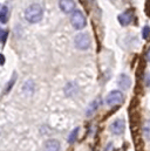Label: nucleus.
<instances>
[{"label": "nucleus", "instance_id": "1", "mask_svg": "<svg viewBox=\"0 0 150 151\" xmlns=\"http://www.w3.org/2000/svg\"><path fill=\"white\" fill-rule=\"evenodd\" d=\"M43 9L39 4H32L25 9V19L31 24H37L42 19Z\"/></svg>", "mask_w": 150, "mask_h": 151}, {"label": "nucleus", "instance_id": "2", "mask_svg": "<svg viewBox=\"0 0 150 151\" xmlns=\"http://www.w3.org/2000/svg\"><path fill=\"white\" fill-rule=\"evenodd\" d=\"M71 24H72V26L74 27L75 29H77V31L83 29L86 27V25H87V20H86L84 14L81 11L75 9L74 12L72 13V17H71Z\"/></svg>", "mask_w": 150, "mask_h": 151}, {"label": "nucleus", "instance_id": "3", "mask_svg": "<svg viewBox=\"0 0 150 151\" xmlns=\"http://www.w3.org/2000/svg\"><path fill=\"white\" fill-rule=\"evenodd\" d=\"M75 47L80 50L88 49L90 46V38L87 33H79L74 39Z\"/></svg>", "mask_w": 150, "mask_h": 151}, {"label": "nucleus", "instance_id": "4", "mask_svg": "<svg viewBox=\"0 0 150 151\" xmlns=\"http://www.w3.org/2000/svg\"><path fill=\"white\" fill-rule=\"evenodd\" d=\"M123 100H124V96H123V94H122V91H120V90H112L110 91L108 95H107V97H106V103L108 104V106H117V104H121L122 102H123Z\"/></svg>", "mask_w": 150, "mask_h": 151}, {"label": "nucleus", "instance_id": "5", "mask_svg": "<svg viewBox=\"0 0 150 151\" xmlns=\"http://www.w3.org/2000/svg\"><path fill=\"white\" fill-rule=\"evenodd\" d=\"M124 129H125V124H124V121L121 119V118L115 119L112 123V125H110V131H112L114 135H121V134H123Z\"/></svg>", "mask_w": 150, "mask_h": 151}, {"label": "nucleus", "instance_id": "6", "mask_svg": "<svg viewBox=\"0 0 150 151\" xmlns=\"http://www.w3.org/2000/svg\"><path fill=\"white\" fill-rule=\"evenodd\" d=\"M59 7L63 13H73L75 11V1L74 0H60Z\"/></svg>", "mask_w": 150, "mask_h": 151}, {"label": "nucleus", "instance_id": "7", "mask_svg": "<svg viewBox=\"0 0 150 151\" xmlns=\"http://www.w3.org/2000/svg\"><path fill=\"white\" fill-rule=\"evenodd\" d=\"M117 19H118V21H120V24H121L122 26H128V25L133 21L134 14H133L131 11H125V12L121 13V14L117 17Z\"/></svg>", "mask_w": 150, "mask_h": 151}, {"label": "nucleus", "instance_id": "8", "mask_svg": "<svg viewBox=\"0 0 150 151\" xmlns=\"http://www.w3.org/2000/svg\"><path fill=\"white\" fill-rule=\"evenodd\" d=\"M117 84H118V87H120L121 89L127 90V89H129L130 86H131V80H130V77L127 75V74H121V75L118 76Z\"/></svg>", "mask_w": 150, "mask_h": 151}, {"label": "nucleus", "instance_id": "9", "mask_svg": "<svg viewBox=\"0 0 150 151\" xmlns=\"http://www.w3.org/2000/svg\"><path fill=\"white\" fill-rule=\"evenodd\" d=\"M45 151H61V145L56 139H48L45 143Z\"/></svg>", "mask_w": 150, "mask_h": 151}, {"label": "nucleus", "instance_id": "10", "mask_svg": "<svg viewBox=\"0 0 150 151\" xmlns=\"http://www.w3.org/2000/svg\"><path fill=\"white\" fill-rule=\"evenodd\" d=\"M101 106V99L100 97H97V99H95L89 106H88V108H87V110H86V115L88 116V117H90L93 114L95 113L97 109H99V107Z\"/></svg>", "mask_w": 150, "mask_h": 151}, {"label": "nucleus", "instance_id": "11", "mask_svg": "<svg viewBox=\"0 0 150 151\" xmlns=\"http://www.w3.org/2000/svg\"><path fill=\"white\" fill-rule=\"evenodd\" d=\"M8 20V8L6 6H2L0 9V22L6 24Z\"/></svg>", "mask_w": 150, "mask_h": 151}, {"label": "nucleus", "instance_id": "12", "mask_svg": "<svg viewBox=\"0 0 150 151\" xmlns=\"http://www.w3.org/2000/svg\"><path fill=\"white\" fill-rule=\"evenodd\" d=\"M142 130H143V135H144L146 139L150 141V119H147V121L143 123Z\"/></svg>", "mask_w": 150, "mask_h": 151}, {"label": "nucleus", "instance_id": "13", "mask_svg": "<svg viewBox=\"0 0 150 151\" xmlns=\"http://www.w3.org/2000/svg\"><path fill=\"white\" fill-rule=\"evenodd\" d=\"M77 132H79V128H75L74 130L71 132V135H69V137H68V142H69V143H74L76 137H77Z\"/></svg>", "mask_w": 150, "mask_h": 151}, {"label": "nucleus", "instance_id": "14", "mask_svg": "<svg viewBox=\"0 0 150 151\" xmlns=\"http://www.w3.org/2000/svg\"><path fill=\"white\" fill-rule=\"evenodd\" d=\"M149 34H150V27H149V26H146V27L143 28V33H142V37H143V39H148Z\"/></svg>", "mask_w": 150, "mask_h": 151}, {"label": "nucleus", "instance_id": "15", "mask_svg": "<svg viewBox=\"0 0 150 151\" xmlns=\"http://www.w3.org/2000/svg\"><path fill=\"white\" fill-rule=\"evenodd\" d=\"M6 38H7V32H6V31H1V32H0V41H1V42H5V41H6Z\"/></svg>", "mask_w": 150, "mask_h": 151}, {"label": "nucleus", "instance_id": "16", "mask_svg": "<svg viewBox=\"0 0 150 151\" xmlns=\"http://www.w3.org/2000/svg\"><path fill=\"white\" fill-rule=\"evenodd\" d=\"M146 77H147V78H146V84H147V86H150V74H147Z\"/></svg>", "mask_w": 150, "mask_h": 151}, {"label": "nucleus", "instance_id": "17", "mask_svg": "<svg viewBox=\"0 0 150 151\" xmlns=\"http://www.w3.org/2000/svg\"><path fill=\"white\" fill-rule=\"evenodd\" d=\"M4 63H5V56H4L2 54H0V65L2 66Z\"/></svg>", "mask_w": 150, "mask_h": 151}, {"label": "nucleus", "instance_id": "18", "mask_svg": "<svg viewBox=\"0 0 150 151\" xmlns=\"http://www.w3.org/2000/svg\"><path fill=\"white\" fill-rule=\"evenodd\" d=\"M147 59H148V61H150V48L148 49V52H147Z\"/></svg>", "mask_w": 150, "mask_h": 151}]
</instances>
